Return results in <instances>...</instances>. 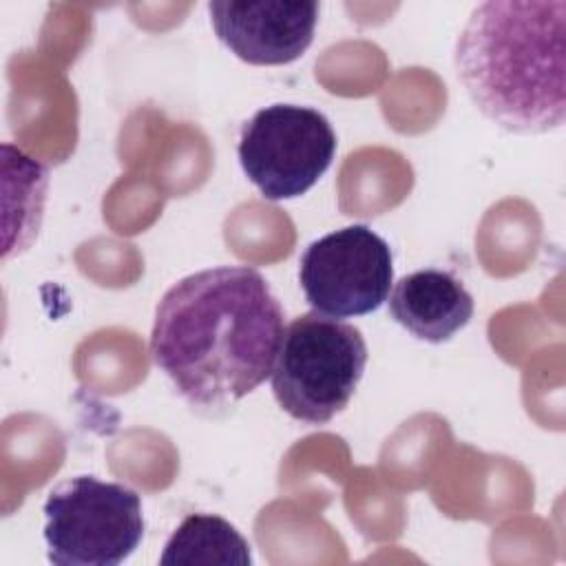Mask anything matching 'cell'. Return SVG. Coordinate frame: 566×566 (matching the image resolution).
<instances>
[{"instance_id":"6da1fadb","label":"cell","mask_w":566,"mask_h":566,"mask_svg":"<svg viewBox=\"0 0 566 566\" xmlns=\"http://www.w3.org/2000/svg\"><path fill=\"white\" fill-rule=\"evenodd\" d=\"M283 318L279 298L254 268L201 270L161 296L150 354L188 405L221 411L272 376Z\"/></svg>"},{"instance_id":"7a4b0ae2","label":"cell","mask_w":566,"mask_h":566,"mask_svg":"<svg viewBox=\"0 0 566 566\" xmlns=\"http://www.w3.org/2000/svg\"><path fill=\"white\" fill-rule=\"evenodd\" d=\"M455 71L478 111L517 135L566 119V0L478 4L455 44Z\"/></svg>"},{"instance_id":"3957f363","label":"cell","mask_w":566,"mask_h":566,"mask_svg":"<svg viewBox=\"0 0 566 566\" xmlns=\"http://www.w3.org/2000/svg\"><path fill=\"white\" fill-rule=\"evenodd\" d=\"M365 365L367 343L358 327L307 312L283 332L272 391L294 420L325 424L349 405Z\"/></svg>"},{"instance_id":"277c9868","label":"cell","mask_w":566,"mask_h":566,"mask_svg":"<svg viewBox=\"0 0 566 566\" xmlns=\"http://www.w3.org/2000/svg\"><path fill=\"white\" fill-rule=\"evenodd\" d=\"M46 557L57 566H117L144 537L139 495L119 482L77 475L44 502Z\"/></svg>"},{"instance_id":"5b68a950","label":"cell","mask_w":566,"mask_h":566,"mask_svg":"<svg viewBox=\"0 0 566 566\" xmlns=\"http://www.w3.org/2000/svg\"><path fill=\"white\" fill-rule=\"evenodd\" d=\"M336 133L310 106L272 104L256 111L239 135V164L270 201L305 195L332 166Z\"/></svg>"},{"instance_id":"8992f818","label":"cell","mask_w":566,"mask_h":566,"mask_svg":"<svg viewBox=\"0 0 566 566\" xmlns=\"http://www.w3.org/2000/svg\"><path fill=\"white\" fill-rule=\"evenodd\" d=\"M298 281L318 314L347 318L376 312L394 283L391 248L363 223L334 230L305 248Z\"/></svg>"},{"instance_id":"52a82bcc","label":"cell","mask_w":566,"mask_h":566,"mask_svg":"<svg viewBox=\"0 0 566 566\" xmlns=\"http://www.w3.org/2000/svg\"><path fill=\"white\" fill-rule=\"evenodd\" d=\"M318 11V2L312 0H226L208 4L217 38L239 60L256 66L298 60L314 40Z\"/></svg>"},{"instance_id":"ba28073f","label":"cell","mask_w":566,"mask_h":566,"mask_svg":"<svg viewBox=\"0 0 566 566\" xmlns=\"http://www.w3.org/2000/svg\"><path fill=\"white\" fill-rule=\"evenodd\" d=\"M473 296L444 270L427 268L402 276L389 296L398 325L427 343H447L473 316Z\"/></svg>"},{"instance_id":"9c48e42d","label":"cell","mask_w":566,"mask_h":566,"mask_svg":"<svg viewBox=\"0 0 566 566\" xmlns=\"http://www.w3.org/2000/svg\"><path fill=\"white\" fill-rule=\"evenodd\" d=\"M161 566H250V544L223 517L192 513L175 528L159 557Z\"/></svg>"}]
</instances>
